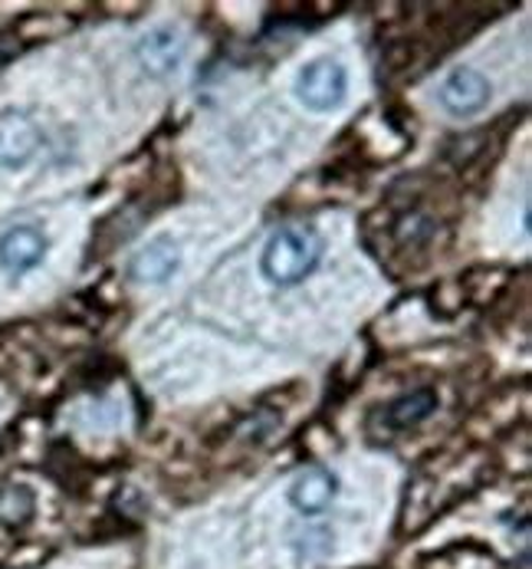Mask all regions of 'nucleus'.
Returning a JSON list of instances; mask_svg holds the SVG:
<instances>
[{
    "label": "nucleus",
    "mask_w": 532,
    "mask_h": 569,
    "mask_svg": "<svg viewBox=\"0 0 532 569\" xmlns=\"http://www.w3.org/2000/svg\"><path fill=\"white\" fill-rule=\"evenodd\" d=\"M47 250H50V238L40 228L17 224L0 234V270H7L10 277H23L47 260Z\"/></svg>",
    "instance_id": "obj_7"
},
{
    "label": "nucleus",
    "mask_w": 532,
    "mask_h": 569,
    "mask_svg": "<svg viewBox=\"0 0 532 569\" xmlns=\"http://www.w3.org/2000/svg\"><path fill=\"white\" fill-rule=\"evenodd\" d=\"M438 408H441L438 389H434V386H418V389H411V392L391 399L388 406L381 408V431H388V435L414 431V428H421Z\"/></svg>",
    "instance_id": "obj_8"
},
{
    "label": "nucleus",
    "mask_w": 532,
    "mask_h": 569,
    "mask_svg": "<svg viewBox=\"0 0 532 569\" xmlns=\"http://www.w3.org/2000/svg\"><path fill=\"white\" fill-rule=\"evenodd\" d=\"M322 260V238L312 224H283L260 253V273L273 287H300Z\"/></svg>",
    "instance_id": "obj_1"
},
{
    "label": "nucleus",
    "mask_w": 532,
    "mask_h": 569,
    "mask_svg": "<svg viewBox=\"0 0 532 569\" xmlns=\"http://www.w3.org/2000/svg\"><path fill=\"white\" fill-rule=\"evenodd\" d=\"M37 510V497L33 490L23 485H7L0 488V523L7 527H23Z\"/></svg>",
    "instance_id": "obj_10"
},
{
    "label": "nucleus",
    "mask_w": 532,
    "mask_h": 569,
    "mask_svg": "<svg viewBox=\"0 0 532 569\" xmlns=\"http://www.w3.org/2000/svg\"><path fill=\"white\" fill-rule=\"evenodd\" d=\"M43 146V132L27 109H3L0 112V168L20 171L37 159Z\"/></svg>",
    "instance_id": "obj_4"
},
{
    "label": "nucleus",
    "mask_w": 532,
    "mask_h": 569,
    "mask_svg": "<svg viewBox=\"0 0 532 569\" xmlns=\"http://www.w3.org/2000/svg\"><path fill=\"white\" fill-rule=\"evenodd\" d=\"M490 99H493V82L476 67H456L438 89L441 109L454 119H470V116L483 112L490 106Z\"/></svg>",
    "instance_id": "obj_3"
},
{
    "label": "nucleus",
    "mask_w": 532,
    "mask_h": 569,
    "mask_svg": "<svg viewBox=\"0 0 532 569\" xmlns=\"http://www.w3.org/2000/svg\"><path fill=\"white\" fill-rule=\"evenodd\" d=\"M293 92L309 112H335L349 96V70L332 57H315L297 73Z\"/></svg>",
    "instance_id": "obj_2"
},
{
    "label": "nucleus",
    "mask_w": 532,
    "mask_h": 569,
    "mask_svg": "<svg viewBox=\"0 0 532 569\" xmlns=\"http://www.w3.org/2000/svg\"><path fill=\"white\" fill-rule=\"evenodd\" d=\"M135 57H139V67L152 80H164V77L181 70V63H184V40L171 27H154L135 43Z\"/></svg>",
    "instance_id": "obj_9"
},
{
    "label": "nucleus",
    "mask_w": 532,
    "mask_h": 569,
    "mask_svg": "<svg viewBox=\"0 0 532 569\" xmlns=\"http://www.w3.org/2000/svg\"><path fill=\"white\" fill-rule=\"evenodd\" d=\"M178 270H181V244L171 234H158L132 253L126 273L132 283L158 287V283H168Z\"/></svg>",
    "instance_id": "obj_6"
},
{
    "label": "nucleus",
    "mask_w": 532,
    "mask_h": 569,
    "mask_svg": "<svg viewBox=\"0 0 532 569\" xmlns=\"http://www.w3.org/2000/svg\"><path fill=\"white\" fill-rule=\"evenodd\" d=\"M339 488H342V481H339V475L332 468L305 465L303 471L293 478V485L287 488V500L303 517H322L335 503Z\"/></svg>",
    "instance_id": "obj_5"
}]
</instances>
